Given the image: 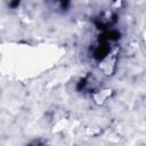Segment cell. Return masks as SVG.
<instances>
[{
	"label": "cell",
	"mask_w": 146,
	"mask_h": 146,
	"mask_svg": "<svg viewBox=\"0 0 146 146\" xmlns=\"http://www.w3.org/2000/svg\"><path fill=\"white\" fill-rule=\"evenodd\" d=\"M29 146H44L41 141H39V140H35V141H33L32 144H30Z\"/></svg>",
	"instance_id": "cell-1"
}]
</instances>
